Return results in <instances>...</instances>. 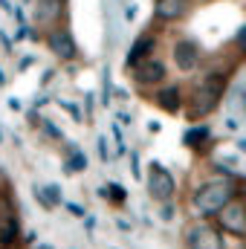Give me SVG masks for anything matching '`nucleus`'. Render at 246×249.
<instances>
[{
	"label": "nucleus",
	"mask_w": 246,
	"mask_h": 249,
	"mask_svg": "<svg viewBox=\"0 0 246 249\" xmlns=\"http://www.w3.org/2000/svg\"><path fill=\"white\" fill-rule=\"evenodd\" d=\"M133 78L139 84H159L165 78V64L162 61H142L133 70Z\"/></svg>",
	"instance_id": "6e6552de"
},
{
	"label": "nucleus",
	"mask_w": 246,
	"mask_h": 249,
	"mask_svg": "<svg viewBox=\"0 0 246 249\" xmlns=\"http://www.w3.org/2000/svg\"><path fill=\"white\" fill-rule=\"evenodd\" d=\"M87 168V157L78 151V148H70V162H67V171H84Z\"/></svg>",
	"instance_id": "2eb2a0df"
},
{
	"label": "nucleus",
	"mask_w": 246,
	"mask_h": 249,
	"mask_svg": "<svg viewBox=\"0 0 246 249\" xmlns=\"http://www.w3.org/2000/svg\"><path fill=\"white\" fill-rule=\"evenodd\" d=\"M0 84H6V75H3V70H0Z\"/></svg>",
	"instance_id": "c85d7f7f"
},
{
	"label": "nucleus",
	"mask_w": 246,
	"mask_h": 249,
	"mask_svg": "<svg viewBox=\"0 0 246 249\" xmlns=\"http://www.w3.org/2000/svg\"><path fill=\"white\" fill-rule=\"evenodd\" d=\"M157 105H159L162 110H168V113H177V110L183 107V93H180V87L171 84V87L159 90V93H157Z\"/></svg>",
	"instance_id": "9b49d317"
},
{
	"label": "nucleus",
	"mask_w": 246,
	"mask_h": 249,
	"mask_svg": "<svg viewBox=\"0 0 246 249\" xmlns=\"http://www.w3.org/2000/svg\"><path fill=\"white\" fill-rule=\"evenodd\" d=\"M241 148H244V151H246V142H241Z\"/></svg>",
	"instance_id": "2f4dec72"
},
{
	"label": "nucleus",
	"mask_w": 246,
	"mask_h": 249,
	"mask_svg": "<svg viewBox=\"0 0 246 249\" xmlns=\"http://www.w3.org/2000/svg\"><path fill=\"white\" fill-rule=\"evenodd\" d=\"M38 249H53V247H50V244H41V247H38Z\"/></svg>",
	"instance_id": "c756f323"
},
{
	"label": "nucleus",
	"mask_w": 246,
	"mask_h": 249,
	"mask_svg": "<svg viewBox=\"0 0 246 249\" xmlns=\"http://www.w3.org/2000/svg\"><path fill=\"white\" fill-rule=\"evenodd\" d=\"M226 84H229L226 72H209V75L191 90V99H188V116H191V119H203V116H209V113L220 105V99H223V93H226Z\"/></svg>",
	"instance_id": "f257e3e1"
},
{
	"label": "nucleus",
	"mask_w": 246,
	"mask_h": 249,
	"mask_svg": "<svg viewBox=\"0 0 246 249\" xmlns=\"http://www.w3.org/2000/svg\"><path fill=\"white\" fill-rule=\"evenodd\" d=\"M99 157H102V162H110V151H107V139L105 136H99Z\"/></svg>",
	"instance_id": "6ab92c4d"
},
{
	"label": "nucleus",
	"mask_w": 246,
	"mask_h": 249,
	"mask_svg": "<svg viewBox=\"0 0 246 249\" xmlns=\"http://www.w3.org/2000/svg\"><path fill=\"white\" fill-rule=\"evenodd\" d=\"M0 6H3V9H6V12H15V6H12V3H9V0H0Z\"/></svg>",
	"instance_id": "cd10ccee"
},
{
	"label": "nucleus",
	"mask_w": 246,
	"mask_h": 249,
	"mask_svg": "<svg viewBox=\"0 0 246 249\" xmlns=\"http://www.w3.org/2000/svg\"><path fill=\"white\" fill-rule=\"evenodd\" d=\"M130 171H133V177H136V180L142 177V171H139V157H136V154H130Z\"/></svg>",
	"instance_id": "412c9836"
},
{
	"label": "nucleus",
	"mask_w": 246,
	"mask_h": 249,
	"mask_svg": "<svg viewBox=\"0 0 246 249\" xmlns=\"http://www.w3.org/2000/svg\"><path fill=\"white\" fill-rule=\"evenodd\" d=\"M67 209H70V212H72V214H78V217H81V214H84V209H81V206H78V203H67Z\"/></svg>",
	"instance_id": "5701e85b"
},
{
	"label": "nucleus",
	"mask_w": 246,
	"mask_h": 249,
	"mask_svg": "<svg viewBox=\"0 0 246 249\" xmlns=\"http://www.w3.org/2000/svg\"><path fill=\"white\" fill-rule=\"evenodd\" d=\"M235 47H238V50L246 55V23L238 29V32H235Z\"/></svg>",
	"instance_id": "a211bd4d"
},
{
	"label": "nucleus",
	"mask_w": 246,
	"mask_h": 249,
	"mask_svg": "<svg viewBox=\"0 0 246 249\" xmlns=\"http://www.w3.org/2000/svg\"><path fill=\"white\" fill-rule=\"evenodd\" d=\"M174 61H177V67L180 70H194L197 64H200V47H197V41H177L174 44Z\"/></svg>",
	"instance_id": "0eeeda50"
},
{
	"label": "nucleus",
	"mask_w": 246,
	"mask_h": 249,
	"mask_svg": "<svg viewBox=\"0 0 246 249\" xmlns=\"http://www.w3.org/2000/svg\"><path fill=\"white\" fill-rule=\"evenodd\" d=\"M0 41H3V47H6V50H12V41H9V35H6V32H0Z\"/></svg>",
	"instance_id": "393cba45"
},
{
	"label": "nucleus",
	"mask_w": 246,
	"mask_h": 249,
	"mask_svg": "<svg viewBox=\"0 0 246 249\" xmlns=\"http://www.w3.org/2000/svg\"><path fill=\"white\" fill-rule=\"evenodd\" d=\"M44 130L50 133V139H61V136H64V133H61V130H58L53 122H44Z\"/></svg>",
	"instance_id": "aec40b11"
},
{
	"label": "nucleus",
	"mask_w": 246,
	"mask_h": 249,
	"mask_svg": "<svg viewBox=\"0 0 246 249\" xmlns=\"http://www.w3.org/2000/svg\"><path fill=\"white\" fill-rule=\"evenodd\" d=\"M232 200H235V180L214 177V180L203 183V186L194 191V212L203 214V217H214V214H220Z\"/></svg>",
	"instance_id": "f03ea898"
},
{
	"label": "nucleus",
	"mask_w": 246,
	"mask_h": 249,
	"mask_svg": "<svg viewBox=\"0 0 246 249\" xmlns=\"http://www.w3.org/2000/svg\"><path fill=\"white\" fill-rule=\"evenodd\" d=\"M209 139V127H191V130H185V145L188 148H200L203 142Z\"/></svg>",
	"instance_id": "ddd939ff"
},
{
	"label": "nucleus",
	"mask_w": 246,
	"mask_h": 249,
	"mask_svg": "<svg viewBox=\"0 0 246 249\" xmlns=\"http://www.w3.org/2000/svg\"><path fill=\"white\" fill-rule=\"evenodd\" d=\"M217 226L235 238H246V200H232L220 214H217Z\"/></svg>",
	"instance_id": "20e7f679"
},
{
	"label": "nucleus",
	"mask_w": 246,
	"mask_h": 249,
	"mask_svg": "<svg viewBox=\"0 0 246 249\" xmlns=\"http://www.w3.org/2000/svg\"><path fill=\"white\" fill-rule=\"evenodd\" d=\"M0 142H3V127H0Z\"/></svg>",
	"instance_id": "7c9ffc66"
},
{
	"label": "nucleus",
	"mask_w": 246,
	"mask_h": 249,
	"mask_svg": "<svg viewBox=\"0 0 246 249\" xmlns=\"http://www.w3.org/2000/svg\"><path fill=\"white\" fill-rule=\"evenodd\" d=\"M15 238H18V217L6 220V223L0 226V247H9Z\"/></svg>",
	"instance_id": "4468645a"
},
{
	"label": "nucleus",
	"mask_w": 246,
	"mask_h": 249,
	"mask_svg": "<svg viewBox=\"0 0 246 249\" xmlns=\"http://www.w3.org/2000/svg\"><path fill=\"white\" fill-rule=\"evenodd\" d=\"M171 214H174V209H171V206H162V217H165V220H168V217H171Z\"/></svg>",
	"instance_id": "a878e982"
},
{
	"label": "nucleus",
	"mask_w": 246,
	"mask_h": 249,
	"mask_svg": "<svg viewBox=\"0 0 246 249\" xmlns=\"http://www.w3.org/2000/svg\"><path fill=\"white\" fill-rule=\"evenodd\" d=\"M110 194H113V197H116L119 203H122V200H124V191H122V188H119V186H110Z\"/></svg>",
	"instance_id": "b1692460"
},
{
	"label": "nucleus",
	"mask_w": 246,
	"mask_h": 249,
	"mask_svg": "<svg viewBox=\"0 0 246 249\" xmlns=\"http://www.w3.org/2000/svg\"><path fill=\"white\" fill-rule=\"evenodd\" d=\"M61 6L64 0H38V18L41 20H53V18H58Z\"/></svg>",
	"instance_id": "f8f14e48"
},
{
	"label": "nucleus",
	"mask_w": 246,
	"mask_h": 249,
	"mask_svg": "<svg viewBox=\"0 0 246 249\" xmlns=\"http://www.w3.org/2000/svg\"><path fill=\"white\" fill-rule=\"evenodd\" d=\"M32 194H35V200H38V203H41V206H44L47 212L53 209V203H50V197H47V191H44V186H32Z\"/></svg>",
	"instance_id": "dca6fc26"
},
{
	"label": "nucleus",
	"mask_w": 246,
	"mask_h": 249,
	"mask_svg": "<svg viewBox=\"0 0 246 249\" xmlns=\"http://www.w3.org/2000/svg\"><path fill=\"white\" fill-rule=\"evenodd\" d=\"M50 50L58 55V58H64V61H70L72 55H75V44H72V35L70 32H53L50 35Z\"/></svg>",
	"instance_id": "1a4fd4ad"
},
{
	"label": "nucleus",
	"mask_w": 246,
	"mask_h": 249,
	"mask_svg": "<svg viewBox=\"0 0 246 249\" xmlns=\"http://www.w3.org/2000/svg\"><path fill=\"white\" fill-rule=\"evenodd\" d=\"M188 9H191V0H157V6H154V18L162 20V23H171V20L185 18Z\"/></svg>",
	"instance_id": "423d86ee"
},
{
	"label": "nucleus",
	"mask_w": 246,
	"mask_h": 249,
	"mask_svg": "<svg viewBox=\"0 0 246 249\" xmlns=\"http://www.w3.org/2000/svg\"><path fill=\"white\" fill-rule=\"evenodd\" d=\"M185 244H188V249H223L220 226L197 223V226H191V232L185 235Z\"/></svg>",
	"instance_id": "39448f33"
},
{
	"label": "nucleus",
	"mask_w": 246,
	"mask_h": 249,
	"mask_svg": "<svg viewBox=\"0 0 246 249\" xmlns=\"http://www.w3.org/2000/svg\"><path fill=\"white\" fill-rule=\"evenodd\" d=\"M102 102H105V105L110 102V75H107V72H105V93H102Z\"/></svg>",
	"instance_id": "4be33fe9"
},
{
	"label": "nucleus",
	"mask_w": 246,
	"mask_h": 249,
	"mask_svg": "<svg viewBox=\"0 0 246 249\" xmlns=\"http://www.w3.org/2000/svg\"><path fill=\"white\" fill-rule=\"evenodd\" d=\"M44 191H47V197H50V203H53V209L61 203V188L58 186H44Z\"/></svg>",
	"instance_id": "f3484780"
},
{
	"label": "nucleus",
	"mask_w": 246,
	"mask_h": 249,
	"mask_svg": "<svg viewBox=\"0 0 246 249\" xmlns=\"http://www.w3.org/2000/svg\"><path fill=\"white\" fill-rule=\"evenodd\" d=\"M154 44H157V41H154L151 35H142V38H136V44L130 47V53H127V61H124V64L136 70L139 64H142L145 58H148V55H151V50H154Z\"/></svg>",
	"instance_id": "9d476101"
},
{
	"label": "nucleus",
	"mask_w": 246,
	"mask_h": 249,
	"mask_svg": "<svg viewBox=\"0 0 246 249\" xmlns=\"http://www.w3.org/2000/svg\"><path fill=\"white\" fill-rule=\"evenodd\" d=\"M174 188H177V183H174L171 171L165 165H159V162H151V168H148V194L154 200L165 203V200L174 197Z\"/></svg>",
	"instance_id": "7ed1b4c3"
},
{
	"label": "nucleus",
	"mask_w": 246,
	"mask_h": 249,
	"mask_svg": "<svg viewBox=\"0 0 246 249\" xmlns=\"http://www.w3.org/2000/svg\"><path fill=\"white\" fill-rule=\"evenodd\" d=\"M226 127L229 130H238V119H226Z\"/></svg>",
	"instance_id": "bb28decb"
}]
</instances>
